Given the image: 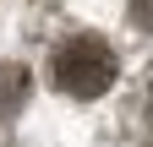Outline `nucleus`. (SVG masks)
Instances as JSON below:
<instances>
[{"instance_id":"nucleus-3","label":"nucleus","mask_w":153,"mask_h":147,"mask_svg":"<svg viewBox=\"0 0 153 147\" xmlns=\"http://www.w3.org/2000/svg\"><path fill=\"white\" fill-rule=\"evenodd\" d=\"M131 22L153 33V0H131Z\"/></svg>"},{"instance_id":"nucleus-4","label":"nucleus","mask_w":153,"mask_h":147,"mask_svg":"<svg viewBox=\"0 0 153 147\" xmlns=\"http://www.w3.org/2000/svg\"><path fill=\"white\" fill-rule=\"evenodd\" d=\"M148 136H153V87H148Z\"/></svg>"},{"instance_id":"nucleus-2","label":"nucleus","mask_w":153,"mask_h":147,"mask_svg":"<svg viewBox=\"0 0 153 147\" xmlns=\"http://www.w3.org/2000/svg\"><path fill=\"white\" fill-rule=\"evenodd\" d=\"M22 104H27V71L22 65H0V120L16 115Z\"/></svg>"},{"instance_id":"nucleus-1","label":"nucleus","mask_w":153,"mask_h":147,"mask_svg":"<svg viewBox=\"0 0 153 147\" xmlns=\"http://www.w3.org/2000/svg\"><path fill=\"white\" fill-rule=\"evenodd\" d=\"M49 76L71 98H99L115 82V49L99 38V33H71V38L49 54Z\"/></svg>"}]
</instances>
